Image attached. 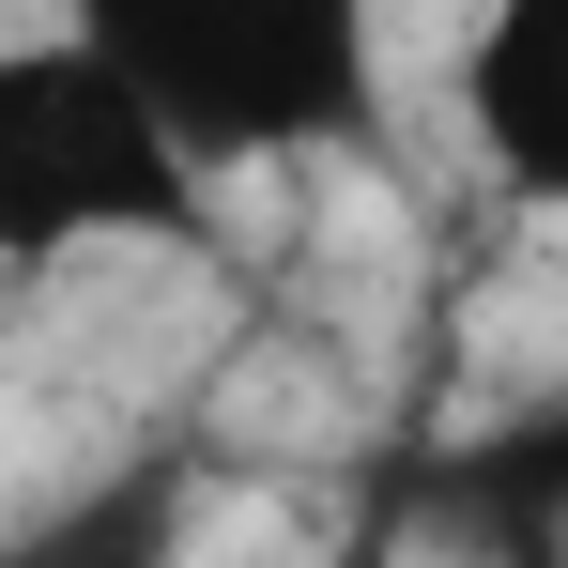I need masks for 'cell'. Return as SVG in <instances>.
I'll list each match as a JSON object with an SVG mask.
<instances>
[{
    "instance_id": "1",
    "label": "cell",
    "mask_w": 568,
    "mask_h": 568,
    "mask_svg": "<svg viewBox=\"0 0 568 568\" xmlns=\"http://www.w3.org/2000/svg\"><path fill=\"white\" fill-rule=\"evenodd\" d=\"M215 185L154 93L123 78L108 31H31L0 47V262H93V246H170L200 231Z\"/></svg>"
},
{
    "instance_id": "2",
    "label": "cell",
    "mask_w": 568,
    "mask_h": 568,
    "mask_svg": "<svg viewBox=\"0 0 568 568\" xmlns=\"http://www.w3.org/2000/svg\"><path fill=\"white\" fill-rule=\"evenodd\" d=\"M123 47V78L154 93V123L185 139V170L231 200V170L307 154L369 108V31L307 16V0H231V16H93Z\"/></svg>"
},
{
    "instance_id": "3",
    "label": "cell",
    "mask_w": 568,
    "mask_h": 568,
    "mask_svg": "<svg viewBox=\"0 0 568 568\" xmlns=\"http://www.w3.org/2000/svg\"><path fill=\"white\" fill-rule=\"evenodd\" d=\"M462 139L491 200L568 215V0H507L462 31Z\"/></svg>"
}]
</instances>
